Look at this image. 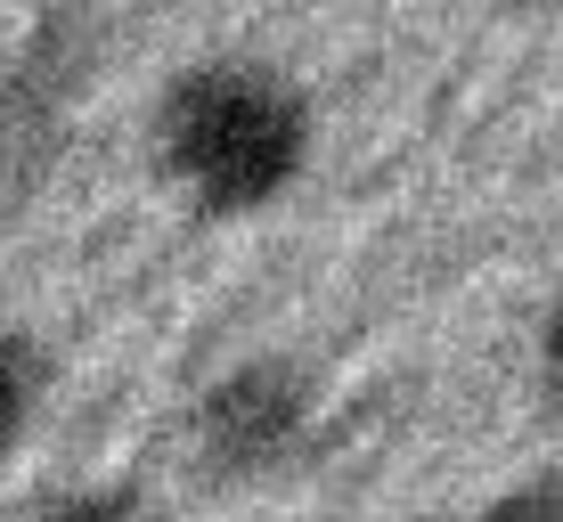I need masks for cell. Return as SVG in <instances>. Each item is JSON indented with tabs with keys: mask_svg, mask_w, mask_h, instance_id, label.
Here are the masks:
<instances>
[{
	"mask_svg": "<svg viewBox=\"0 0 563 522\" xmlns=\"http://www.w3.org/2000/svg\"><path fill=\"white\" fill-rule=\"evenodd\" d=\"M319 156V107L269 57H188L147 107V164L197 221H262Z\"/></svg>",
	"mask_w": 563,
	"mask_h": 522,
	"instance_id": "obj_1",
	"label": "cell"
},
{
	"mask_svg": "<svg viewBox=\"0 0 563 522\" xmlns=\"http://www.w3.org/2000/svg\"><path fill=\"white\" fill-rule=\"evenodd\" d=\"M319 449V376L286 352H254L197 392L188 409V457L221 490H254V481L295 474Z\"/></svg>",
	"mask_w": 563,
	"mask_h": 522,
	"instance_id": "obj_2",
	"label": "cell"
},
{
	"mask_svg": "<svg viewBox=\"0 0 563 522\" xmlns=\"http://www.w3.org/2000/svg\"><path fill=\"white\" fill-rule=\"evenodd\" d=\"M49 352L25 335V326H0V466H9L16 449H25L33 433H42L49 417Z\"/></svg>",
	"mask_w": 563,
	"mask_h": 522,
	"instance_id": "obj_3",
	"label": "cell"
},
{
	"mask_svg": "<svg viewBox=\"0 0 563 522\" xmlns=\"http://www.w3.org/2000/svg\"><path fill=\"white\" fill-rule=\"evenodd\" d=\"M25 522H155V507L131 490V481H82V490L42 498Z\"/></svg>",
	"mask_w": 563,
	"mask_h": 522,
	"instance_id": "obj_4",
	"label": "cell"
},
{
	"mask_svg": "<svg viewBox=\"0 0 563 522\" xmlns=\"http://www.w3.org/2000/svg\"><path fill=\"white\" fill-rule=\"evenodd\" d=\"M474 522H563V474H522Z\"/></svg>",
	"mask_w": 563,
	"mask_h": 522,
	"instance_id": "obj_5",
	"label": "cell"
},
{
	"mask_svg": "<svg viewBox=\"0 0 563 522\" xmlns=\"http://www.w3.org/2000/svg\"><path fill=\"white\" fill-rule=\"evenodd\" d=\"M539 392H548V409L563 417V286H555V302L539 311Z\"/></svg>",
	"mask_w": 563,
	"mask_h": 522,
	"instance_id": "obj_6",
	"label": "cell"
},
{
	"mask_svg": "<svg viewBox=\"0 0 563 522\" xmlns=\"http://www.w3.org/2000/svg\"><path fill=\"white\" fill-rule=\"evenodd\" d=\"M57 9H82V0H57Z\"/></svg>",
	"mask_w": 563,
	"mask_h": 522,
	"instance_id": "obj_7",
	"label": "cell"
}]
</instances>
